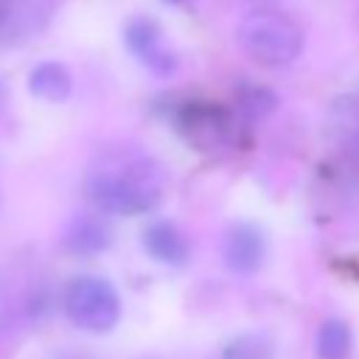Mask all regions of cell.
Instances as JSON below:
<instances>
[{
	"instance_id": "obj_11",
	"label": "cell",
	"mask_w": 359,
	"mask_h": 359,
	"mask_svg": "<svg viewBox=\"0 0 359 359\" xmlns=\"http://www.w3.org/2000/svg\"><path fill=\"white\" fill-rule=\"evenodd\" d=\"M317 356L320 359H348L353 351V334L345 320H325L317 331Z\"/></svg>"
},
{
	"instance_id": "obj_7",
	"label": "cell",
	"mask_w": 359,
	"mask_h": 359,
	"mask_svg": "<svg viewBox=\"0 0 359 359\" xmlns=\"http://www.w3.org/2000/svg\"><path fill=\"white\" fill-rule=\"evenodd\" d=\"M59 0H11L8 11L0 22V34L6 42H20L28 39L31 34H39Z\"/></svg>"
},
{
	"instance_id": "obj_1",
	"label": "cell",
	"mask_w": 359,
	"mask_h": 359,
	"mask_svg": "<svg viewBox=\"0 0 359 359\" xmlns=\"http://www.w3.org/2000/svg\"><path fill=\"white\" fill-rule=\"evenodd\" d=\"M95 208L112 216H140L160 205L165 194V171L151 157L101 160L84 182Z\"/></svg>"
},
{
	"instance_id": "obj_8",
	"label": "cell",
	"mask_w": 359,
	"mask_h": 359,
	"mask_svg": "<svg viewBox=\"0 0 359 359\" xmlns=\"http://www.w3.org/2000/svg\"><path fill=\"white\" fill-rule=\"evenodd\" d=\"M62 241L73 255H98L112 244V227L101 216L81 213L67 224Z\"/></svg>"
},
{
	"instance_id": "obj_10",
	"label": "cell",
	"mask_w": 359,
	"mask_h": 359,
	"mask_svg": "<svg viewBox=\"0 0 359 359\" xmlns=\"http://www.w3.org/2000/svg\"><path fill=\"white\" fill-rule=\"evenodd\" d=\"M28 90L42 101L56 104L73 93V76L62 62H39L28 73Z\"/></svg>"
},
{
	"instance_id": "obj_6",
	"label": "cell",
	"mask_w": 359,
	"mask_h": 359,
	"mask_svg": "<svg viewBox=\"0 0 359 359\" xmlns=\"http://www.w3.org/2000/svg\"><path fill=\"white\" fill-rule=\"evenodd\" d=\"M264 255H266V241H264L261 227H255L252 222H233L224 230L222 258L230 272L252 275L264 264Z\"/></svg>"
},
{
	"instance_id": "obj_14",
	"label": "cell",
	"mask_w": 359,
	"mask_h": 359,
	"mask_svg": "<svg viewBox=\"0 0 359 359\" xmlns=\"http://www.w3.org/2000/svg\"><path fill=\"white\" fill-rule=\"evenodd\" d=\"M8 3H11V0H0V22H3V17H6V11H8Z\"/></svg>"
},
{
	"instance_id": "obj_2",
	"label": "cell",
	"mask_w": 359,
	"mask_h": 359,
	"mask_svg": "<svg viewBox=\"0 0 359 359\" xmlns=\"http://www.w3.org/2000/svg\"><path fill=\"white\" fill-rule=\"evenodd\" d=\"M241 50L261 67H286L303 50V34L297 22L278 8H252L238 22Z\"/></svg>"
},
{
	"instance_id": "obj_13",
	"label": "cell",
	"mask_w": 359,
	"mask_h": 359,
	"mask_svg": "<svg viewBox=\"0 0 359 359\" xmlns=\"http://www.w3.org/2000/svg\"><path fill=\"white\" fill-rule=\"evenodd\" d=\"M222 359H275L272 342L261 334H241L224 345Z\"/></svg>"
},
{
	"instance_id": "obj_12",
	"label": "cell",
	"mask_w": 359,
	"mask_h": 359,
	"mask_svg": "<svg viewBox=\"0 0 359 359\" xmlns=\"http://www.w3.org/2000/svg\"><path fill=\"white\" fill-rule=\"evenodd\" d=\"M275 107H278V95L269 87H264V84H247V87L238 90L236 115L244 118V121H261Z\"/></svg>"
},
{
	"instance_id": "obj_3",
	"label": "cell",
	"mask_w": 359,
	"mask_h": 359,
	"mask_svg": "<svg viewBox=\"0 0 359 359\" xmlns=\"http://www.w3.org/2000/svg\"><path fill=\"white\" fill-rule=\"evenodd\" d=\"M65 314L90 334H107L121 320V297L107 278L79 275L65 289Z\"/></svg>"
},
{
	"instance_id": "obj_5",
	"label": "cell",
	"mask_w": 359,
	"mask_h": 359,
	"mask_svg": "<svg viewBox=\"0 0 359 359\" xmlns=\"http://www.w3.org/2000/svg\"><path fill=\"white\" fill-rule=\"evenodd\" d=\"M182 135L199 149H219L227 146L233 137V118L222 107L210 104H188L177 115Z\"/></svg>"
},
{
	"instance_id": "obj_4",
	"label": "cell",
	"mask_w": 359,
	"mask_h": 359,
	"mask_svg": "<svg viewBox=\"0 0 359 359\" xmlns=\"http://www.w3.org/2000/svg\"><path fill=\"white\" fill-rule=\"evenodd\" d=\"M123 36H126L129 50L143 62V67L149 73H154V76H171L177 70L180 59L165 45L163 31H160V25L151 17H135V20H129Z\"/></svg>"
},
{
	"instance_id": "obj_9",
	"label": "cell",
	"mask_w": 359,
	"mask_h": 359,
	"mask_svg": "<svg viewBox=\"0 0 359 359\" xmlns=\"http://www.w3.org/2000/svg\"><path fill=\"white\" fill-rule=\"evenodd\" d=\"M143 247L154 261L168 266H182L188 261V241L174 222H151L143 230Z\"/></svg>"
},
{
	"instance_id": "obj_15",
	"label": "cell",
	"mask_w": 359,
	"mask_h": 359,
	"mask_svg": "<svg viewBox=\"0 0 359 359\" xmlns=\"http://www.w3.org/2000/svg\"><path fill=\"white\" fill-rule=\"evenodd\" d=\"M3 104H6V81L0 79V109H3Z\"/></svg>"
}]
</instances>
